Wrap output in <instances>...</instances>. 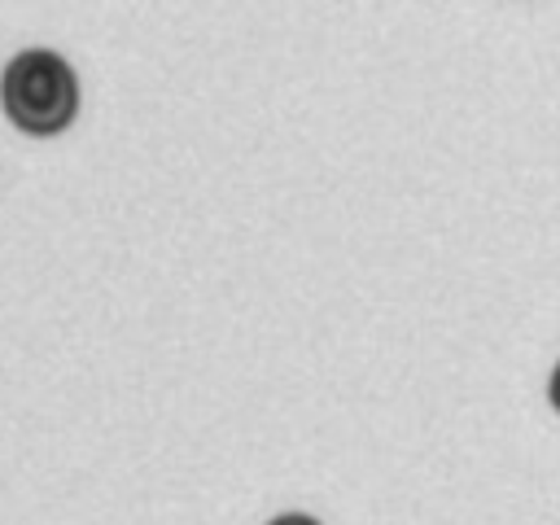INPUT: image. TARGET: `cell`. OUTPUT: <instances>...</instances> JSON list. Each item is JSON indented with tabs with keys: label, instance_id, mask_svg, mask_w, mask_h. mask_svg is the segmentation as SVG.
I'll use <instances>...</instances> for the list:
<instances>
[{
	"label": "cell",
	"instance_id": "2",
	"mask_svg": "<svg viewBox=\"0 0 560 525\" xmlns=\"http://www.w3.org/2000/svg\"><path fill=\"white\" fill-rule=\"evenodd\" d=\"M267 525H319L311 512H280V516H271Z\"/></svg>",
	"mask_w": 560,
	"mask_h": 525
},
{
	"label": "cell",
	"instance_id": "1",
	"mask_svg": "<svg viewBox=\"0 0 560 525\" xmlns=\"http://www.w3.org/2000/svg\"><path fill=\"white\" fill-rule=\"evenodd\" d=\"M0 101L13 127L31 136H57L79 114V79L52 48H22L0 74Z\"/></svg>",
	"mask_w": 560,
	"mask_h": 525
},
{
	"label": "cell",
	"instance_id": "3",
	"mask_svg": "<svg viewBox=\"0 0 560 525\" xmlns=\"http://www.w3.org/2000/svg\"><path fill=\"white\" fill-rule=\"evenodd\" d=\"M547 398H551V407L560 411V359H556V368H551V376H547Z\"/></svg>",
	"mask_w": 560,
	"mask_h": 525
}]
</instances>
